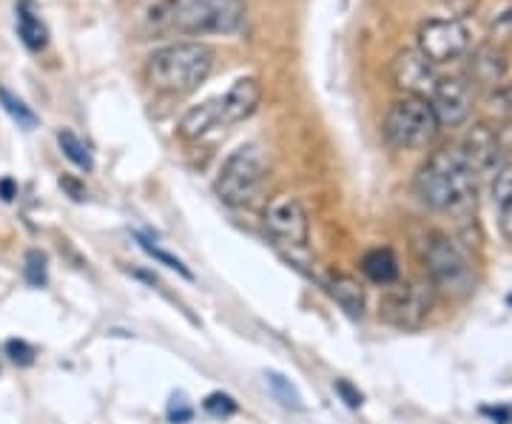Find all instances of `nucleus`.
<instances>
[{
	"label": "nucleus",
	"mask_w": 512,
	"mask_h": 424,
	"mask_svg": "<svg viewBox=\"0 0 512 424\" xmlns=\"http://www.w3.org/2000/svg\"><path fill=\"white\" fill-rule=\"evenodd\" d=\"M493 205L498 228L504 234V240L512 242V160L495 171L493 180Z\"/></svg>",
	"instance_id": "nucleus-15"
},
{
	"label": "nucleus",
	"mask_w": 512,
	"mask_h": 424,
	"mask_svg": "<svg viewBox=\"0 0 512 424\" xmlns=\"http://www.w3.org/2000/svg\"><path fill=\"white\" fill-rule=\"evenodd\" d=\"M416 197L441 214H470L478 200V171L458 146H441L419 168Z\"/></svg>",
	"instance_id": "nucleus-1"
},
{
	"label": "nucleus",
	"mask_w": 512,
	"mask_h": 424,
	"mask_svg": "<svg viewBox=\"0 0 512 424\" xmlns=\"http://www.w3.org/2000/svg\"><path fill=\"white\" fill-rule=\"evenodd\" d=\"M217 129H222L220 97L205 100L200 106H194V109L188 111L183 120H180V134H183L185 140H200V137H205V134H211V131Z\"/></svg>",
	"instance_id": "nucleus-17"
},
{
	"label": "nucleus",
	"mask_w": 512,
	"mask_h": 424,
	"mask_svg": "<svg viewBox=\"0 0 512 424\" xmlns=\"http://www.w3.org/2000/svg\"><path fill=\"white\" fill-rule=\"evenodd\" d=\"M421 262L427 271V282L433 285L436 294L450 296V299H464L476 291V271L470 257L461 251L453 237L430 231L421 240Z\"/></svg>",
	"instance_id": "nucleus-4"
},
{
	"label": "nucleus",
	"mask_w": 512,
	"mask_h": 424,
	"mask_svg": "<svg viewBox=\"0 0 512 424\" xmlns=\"http://www.w3.org/2000/svg\"><path fill=\"white\" fill-rule=\"evenodd\" d=\"M504 72H507V60L490 43L487 46H478L473 57H470V74H473L476 83L495 86V83H501Z\"/></svg>",
	"instance_id": "nucleus-18"
},
{
	"label": "nucleus",
	"mask_w": 512,
	"mask_h": 424,
	"mask_svg": "<svg viewBox=\"0 0 512 424\" xmlns=\"http://www.w3.org/2000/svg\"><path fill=\"white\" fill-rule=\"evenodd\" d=\"M23 274L26 279L32 282V285H46V257L40 254V251H29L26 254V268H23Z\"/></svg>",
	"instance_id": "nucleus-26"
},
{
	"label": "nucleus",
	"mask_w": 512,
	"mask_h": 424,
	"mask_svg": "<svg viewBox=\"0 0 512 424\" xmlns=\"http://www.w3.org/2000/svg\"><path fill=\"white\" fill-rule=\"evenodd\" d=\"M439 117L427 97H399L384 117V140L399 151H419L439 137Z\"/></svg>",
	"instance_id": "nucleus-5"
},
{
	"label": "nucleus",
	"mask_w": 512,
	"mask_h": 424,
	"mask_svg": "<svg viewBox=\"0 0 512 424\" xmlns=\"http://www.w3.org/2000/svg\"><path fill=\"white\" fill-rule=\"evenodd\" d=\"M490 37L493 40H510L512 37V0L501 3L490 18Z\"/></svg>",
	"instance_id": "nucleus-25"
},
{
	"label": "nucleus",
	"mask_w": 512,
	"mask_h": 424,
	"mask_svg": "<svg viewBox=\"0 0 512 424\" xmlns=\"http://www.w3.org/2000/svg\"><path fill=\"white\" fill-rule=\"evenodd\" d=\"M137 237V242H140V248L146 251L148 257H154L160 265H165V268H171V271H177L180 277L185 279H194V274H191V268L185 265L183 259L174 257V254H168V251H163V248H157V245H151V240L148 237H143V234H134Z\"/></svg>",
	"instance_id": "nucleus-23"
},
{
	"label": "nucleus",
	"mask_w": 512,
	"mask_h": 424,
	"mask_svg": "<svg viewBox=\"0 0 512 424\" xmlns=\"http://www.w3.org/2000/svg\"><path fill=\"white\" fill-rule=\"evenodd\" d=\"M0 106H3V111L18 123L20 129H35L37 123H40V117H37L35 111L29 109L23 100H20L18 94H12L6 86H0Z\"/></svg>",
	"instance_id": "nucleus-22"
},
{
	"label": "nucleus",
	"mask_w": 512,
	"mask_h": 424,
	"mask_svg": "<svg viewBox=\"0 0 512 424\" xmlns=\"http://www.w3.org/2000/svg\"><path fill=\"white\" fill-rule=\"evenodd\" d=\"M15 15H18V35L23 40V46L29 52H43L46 43H49V29L37 15L35 0H20Z\"/></svg>",
	"instance_id": "nucleus-16"
},
{
	"label": "nucleus",
	"mask_w": 512,
	"mask_h": 424,
	"mask_svg": "<svg viewBox=\"0 0 512 424\" xmlns=\"http://www.w3.org/2000/svg\"><path fill=\"white\" fill-rule=\"evenodd\" d=\"M390 72H393L396 86L404 94H410V97H427L430 100V94H433L436 83H439L436 66L421 55L419 49H404V52H399L396 60H393V66H390Z\"/></svg>",
	"instance_id": "nucleus-11"
},
{
	"label": "nucleus",
	"mask_w": 512,
	"mask_h": 424,
	"mask_svg": "<svg viewBox=\"0 0 512 424\" xmlns=\"http://www.w3.org/2000/svg\"><path fill=\"white\" fill-rule=\"evenodd\" d=\"M430 106L436 111L441 126H461L473 111V86L467 77H439L430 94Z\"/></svg>",
	"instance_id": "nucleus-10"
},
{
	"label": "nucleus",
	"mask_w": 512,
	"mask_h": 424,
	"mask_svg": "<svg viewBox=\"0 0 512 424\" xmlns=\"http://www.w3.org/2000/svg\"><path fill=\"white\" fill-rule=\"evenodd\" d=\"M15 197H18V183H15L12 177H3V180H0V200H3V203H12Z\"/></svg>",
	"instance_id": "nucleus-30"
},
{
	"label": "nucleus",
	"mask_w": 512,
	"mask_h": 424,
	"mask_svg": "<svg viewBox=\"0 0 512 424\" xmlns=\"http://www.w3.org/2000/svg\"><path fill=\"white\" fill-rule=\"evenodd\" d=\"M202 410L211 413V416L225 419V416H234L239 410V405L234 396H228V393H222V390H214V393H208V396L202 399Z\"/></svg>",
	"instance_id": "nucleus-24"
},
{
	"label": "nucleus",
	"mask_w": 512,
	"mask_h": 424,
	"mask_svg": "<svg viewBox=\"0 0 512 424\" xmlns=\"http://www.w3.org/2000/svg\"><path fill=\"white\" fill-rule=\"evenodd\" d=\"M6 356H9L15 365L26 368V365H32V362H35V348H32V345H26L23 339H9V342H6Z\"/></svg>",
	"instance_id": "nucleus-27"
},
{
	"label": "nucleus",
	"mask_w": 512,
	"mask_h": 424,
	"mask_svg": "<svg viewBox=\"0 0 512 424\" xmlns=\"http://www.w3.org/2000/svg\"><path fill=\"white\" fill-rule=\"evenodd\" d=\"M458 148L467 154V160L473 163V168L478 171V177L487 174V171H493V168L498 171V168L507 163V160H501L504 146H501L498 134H495L490 126H476V129L467 131L464 143H458Z\"/></svg>",
	"instance_id": "nucleus-12"
},
{
	"label": "nucleus",
	"mask_w": 512,
	"mask_h": 424,
	"mask_svg": "<svg viewBox=\"0 0 512 424\" xmlns=\"http://www.w3.org/2000/svg\"><path fill=\"white\" fill-rule=\"evenodd\" d=\"M436 291L427 279H413L404 285H393L382 296V316L404 331H416L424 325V319L433 311Z\"/></svg>",
	"instance_id": "nucleus-7"
},
{
	"label": "nucleus",
	"mask_w": 512,
	"mask_h": 424,
	"mask_svg": "<svg viewBox=\"0 0 512 424\" xmlns=\"http://www.w3.org/2000/svg\"><path fill=\"white\" fill-rule=\"evenodd\" d=\"M265 382H268V388H271V393H274V399L279 402V405H285L288 410H305V399H302V393H299V388L293 385L285 373H279V370H268V373H265Z\"/></svg>",
	"instance_id": "nucleus-20"
},
{
	"label": "nucleus",
	"mask_w": 512,
	"mask_h": 424,
	"mask_svg": "<svg viewBox=\"0 0 512 424\" xmlns=\"http://www.w3.org/2000/svg\"><path fill=\"white\" fill-rule=\"evenodd\" d=\"M259 97H262V89H259V83H256L254 77H239L237 83L220 97L222 129L248 120L256 111V106H259Z\"/></svg>",
	"instance_id": "nucleus-13"
},
{
	"label": "nucleus",
	"mask_w": 512,
	"mask_h": 424,
	"mask_svg": "<svg viewBox=\"0 0 512 424\" xmlns=\"http://www.w3.org/2000/svg\"><path fill=\"white\" fill-rule=\"evenodd\" d=\"M211 69H214V49L205 43L183 40V43H168L148 55L146 80L157 92L183 97L197 92L208 80Z\"/></svg>",
	"instance_id": "nucleus-3"
},
{
	"label": "nucleus",
	"mask_w": 512,
	"mask_h": 424,
	"mask_svg": "<svg viewBox=\"0 0 512 424\" xmlns=\"http://www.w3.org/2000/svg\"><path fill=\"white\" fill-rule=\"evenodd\" d=\"M325 291L348 316H353V319L365 316V288L359 279H353L350 274H330L325 279Z\"/></svg>",
	"instance_id": "nucleus-14"
},
{
	"label": "nucleus",
	"mask_w": 512,
	"mask_h": 424,
	"mask_svg": "<svg viewBox=\"0 0 512 424\" xmlns=\"http://www.w3.org/2000/svg\"><path fill=\"white\" fill-rule=\"evenodd\" d=\"M265 231L285 248H305L311 240V220L296 194H276L265 208Z\"/></svg>",
	"instance_id": "nucleus-8"
},
{
	"label": "nucleus",
	"mask_w": 512,
	"mask_h": 424,
	"mask_svg": "<svg viewBox=\"0 0 512 424\" xmlns=\"http://www.w3.org/2000/svg\"><path fill=\"white\" fill-rule=\"evenodd\" d=\"M57 146L66 154V160H72L77 168H83V171H92L94 168L92 151H89V146H86L72 129L57 131Z\"/></svg>",
	"instance_id": "nucleus-21"
},
{
	"label": "nucleus",
	"mask_w": 512,
	"mask_h": 424,
	"mask_svg": "<svg viewBox=\"0 0 512 424\" xmlns=\"http://www.w3.org/2000/svg\"><path fill=\"white\" fill-rule=\"evenodd\" d=\"M60 188L72 197L74 203H83V200H86V188L77 183L74 177H69V174H63V177H60Z\"/></svg>",
	"instance_id": "nucleus-29"
},
{
	"label": "nucleus",
	"mask_w": 512,
	"mask_h": 424,
	"mask_svg": "<svg viewBox=\"0 0 512 424\" xmlns=\"http://www.w3.org/2000/svg\"><path fill=\"white\" fill-rule=\"evenodd\" d=\"M470 49V32L456 18H430L419 26V52L433 66L458 60Z\"/></svg>",
	"instance_id": "nucleus-9"
},
{
	"label": "nucleus",
	"mask_w": 512,
	"mask_h": 424,
	"mask_svg": "<svg viewBox=\"0 0 512 424\" xmlns=\"http://www.w3.org/2000/svg\"><path fill=\"white\" fill-rule=\"evenodd\" d=\"M362 274L376 285H396L399 279V259L390 248H373L362 257Z\"/></svg>",
	"instance_id": "nucleus-19"
},
{
	"label": "nucleus",
	"mask_w": 512,
	"mask_h": 424,
	"mask_svg": "<svg viewBox=\"0 0 512 424\" xmlns=\"http://www.w3.org/2000/svg\"><path fill=\"white\" fill-rule=\"evenodd\" d=\"M245 0H157L148 23L157 32L183 35H234L245 23Z\"/></svg>",
	"instance_id": "nucleus-2"
},
{
	"label": "nucleus",
	"mask_w": 512,
	"mask_h": 424,
	"mask_svg": "<svg viewBox=\"0 0 512 424\" xmlns=\"http://www.w3.org/2000/svg\"><path fill=\"white\" fill-rule=\"evenodd\" d=\"M268 177V160L259 146H239L237 151L228 154V160L222 163L214 191L225 205H248L254 203L259 188Z\"/></svg>",
	"instance_id": "nucleus-6"
},
{
	"label": "nucleus",
	"mask_w": 512,
	"mask_h": 424,
	"mask_svg": "<svg viewBox=\"0 0 512 424\" xmlns=\"http://www.w3.org/2000/svg\"><path fill=\"white\" fill-rule=\"evenodd\" d=\"M333 390H336V396L350 407V410H359V407L365 405V396H362V390L356 388V385H350L348 379H336L333 382Z\"/></svg>",
	"instance_id": "nucleus-28"
}]
</instances>
